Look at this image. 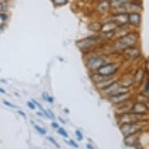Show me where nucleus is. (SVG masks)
Returning <instances> with one entry per match:
<instances>
[{"instance_id":"1","label":"nucleus","mask_w":149,"mask_h":149,"mask_svg":"<svg viewBox=\"0 0 149 149\" xmlns=\"http://www.w3.org/2000/svg\"><path fill=\"white\" fill-rule=\"evenodd\" d=\"M137 42V37L134 34H126L124 37H121L118 41L115 43V48L116 49H124L126 47L134 46Z\"/></svg>"},{"instance_id":"2","label":"nucleus","mask_w":149,"mask_h":149,"mask_svg":"<svg viewBox=\"0 0 149 149\" xmlns=\"http://www.w3.org/2000/svg\"><path fill=\"white\" fill-rule=\"evenodd\" d=\"M118 64L116 62H109L99 67L96 71L98 74L103 77H111L118 70Z\"/></svg>"},{"instance_id":"3","label":"nucleus","mask_w":149,"mask_h":149,"mask_svg":"<svg viewBox=\"0 0 149 149\" xmlns=\"http://www.w3.org/2000/svg\"><path fill=\"white\" fill-rule=\"evenodd\" d=\"M106 63V59L104 57H91L87 61V67L91 71H95Z\"/></svg>"},{"instance_id":"4","label":"nucleus","mask_w":149,"mask_h":149,"mask_svg":"<svg viewBox=\"0 0 149 149\" xmlns=\"http://www.w3.org/2000/svg\"><path fill=\"white\" fill-rule=\"evenodd\" d=\"M120 130L124 136L126 137L139 132V127L135 123H124L120 126Z\"/></svg>"},{"instance_id":"5","label":"nucleus","mask_w":149,"mask_h":149,"mask_svg":"<svg viewBox=\"0 0 149 149\" xmlns=\"http://www.w3.org/2000/svg\"><path fill=\"white\" fill-rule=\"evenodd\" d=\"M113 21L116 23V25L122 27L128 22V14L127 13H117L116 15L113 16Z\"/></svg>"},{"instance_id":"6","label":"nucleus","mask_w":149,"mask_h":149,"mask_svg":"<svg viewBox=\"0 0 149 149\" xmlns=\"http://www.w3.org/2000/svg\"><path fill=\"white\" fill-rule=\"evenodd\" d=\"M124 53L125 56L129 59H136L140 56V51L138 49L134 48V46L126 47L124 49Z\"/></svg>"},{"instance_id":"7","label":"nucleus","mask_w":149,"mask_h":149,"mask_svg":"<svg viewBox=\"0 0 149 149\" xmlns=\"http://www.w3.org/2000/svg\"><path fill=\"white\" fill-rule=\"evenodd\" d=\"M117 27H118V26L116 25V23H114L113 21H111V22H107V23H104L103 25H102V27H101L100 31L102 34L114 32V31H116V29Z\"/></svg>"},{"instance_id":"8","label":"nucleus","mask_w":149,"mask_h":149,"mask_svg":"<svg viewBox=\"0 0 149 149\" xmlns=\"http://www.w3.org/2000/svg\"><path fill=\"white\" fill-rule=\"evenodd\" d=\"M129 98V93H123V94H119V95H113L111 96L110 100L113 103L115 104H119V103L124 102Z\"/></svg>"},{"instance_id":"9","label":"nucleus","mask_w":149,"mask_h":149,"mask_svg":"<svg viewBox=\"0 0 149 149\" xmlns=\"http://www.w3.org/2000/svg\"><path fill=\"white\" fill-rule=\"evenodd\" d=\"M132 112L131 113H137V114H144V113H146L148 112V107H147L144 104L141 102L136 103L133 106V108H132Z\"/></svg>"},{"instance_id":"10","label":"nucleus","mask_w":149,"mask_h":149,"mask_svg":"<svg viewBox=\"0 0 149 149\" xmlns=\"http://www.w3.org/2000/svg\"><path fill=\"white\" fill-rule=\"evenodd\" d=\"M138 137H139V134H138V132H137V133H134V134H132L130 135H129V136H126L124 139V142H125V144L126 145H128V146H134L135 145L137 141V140H138Z\"/></svg>"},{"instance_id":"11","label":"nucleus","mask_w":149,"mask_h":149,"mask_svg":"<svg viewBox=\"0 0 149 149\" xmlns=\"http://www.w3.org/2000/svg\"><path fill=\"white\" fill-rule=\"evenodd\" d=\"M141 15L138 13H132L128 14V21L134 26H138L141 23Z\"/></svg>"},{"instance_id":"12","label":"nucleus","mask_w":149,"mask_h":149,"mask_svg":"<svg viewBox=\"0 0 149 149\" xmlns=\"http://www.w3.org/2000/svg\"><path fill=\"white\" fill-rule=\"evenodd\" d=\"M110 7V3L107 0H103L98 5V10L102 13H105Z\"/></svg>"},{"instance_id":"13","label":"nucleus","mask_w":149,"mask_h":149,"mask_svg":"<svg viewBox=\"0 0 149 149\" xmlns=\"http://www.w3.org/2000/svg\"><path fill=\"white\" fill-rule=\"evenodd\" d=\"M96 39L97 38L95 37H94V38H87L80 41V42H78V45H81V48H87V47L91 45L93 43H95Z\"/></svg>"},{"instance_id":"14","label":"nucleus","mask_w":149,"mask_h":149,"mask_svg":"<svg viewBox=\"0 0 149 149\" xmlns=\"http://www.w3.org/2000/svg\"><path fill=\"white\" fill-rule=\"evenodd\" d=\"M127 3H129V0H112L110 3V6L118 9L119 7H120Z\"/></svg>"},{"instance_id":"15","label":"nucleus","mask_w":149,"mask_h":149,"mask_svg":"<svg viewBox=\"0 0 149 149\" xmlns=\"http://www.w3.org/2000/svg\"><path fill=\"white\" fill-rule=\"evenodd\" d=\"M101 27H102V24L99 23H91L89 25L88 28L91 31H95V32H98L101 31Z\"/></svg>"},{"instance_id":"16","label":"nucleus","mask_w":149,"mask_h":149,"mask_svg":"<svg viewBox=\"0 0 149 149\" xmlns=\"http://www.w3.org/2000/svg\"><path fill=\"white\" fill-rule=\"evenodd\" d=\"M144 77V72L142 69H139L137 70L136 75H135V82L141 83V82L142 79Z\"/></svg>"},{"instance_id":"17","label":"nucleus","mask_w":149,"mask_h":149,"mask_svg":"<svg viewBox=\"0 0 149 149\" xmlns=\"http://www.w3.org/2000/svg\"><path fill=\"white\" fill-rule=\"evenodd\" d=\"M34 128H35V130H36L38 133H40V134H42V135H45V134H46V130H45V129L41 128V126H38V125H35V124H34Z\"/></svg>"},{"instance_id":"18","label":"nucleus","mask_w":149,"mask_h":149,"mask_svg":"<svg viewBox=\"0 0 149 149\" xmlns=\"http://www.w3.org/2000/svg\"><path fill=\"white\" fill-rule=\"evenodd\" d=\"M58 134H59L60 135H62V136L64 137H69V135H68V134H67V131L65 130L63 128H62V127L58 129Z\"/></svg>"},{"instance_id":"19","label":"nucleus","mask_w":149,"mask_h":149,"mask_svg":"<svg viewBox=\"0 0 149 149\" xmlns=\"http://www.w3.org/2000/svg\"><path fill=\"white\" fill-rule=\"evenodd\" d=\"M68 0H53V3L56 5H65L67 3Z\"/></svg>"},{"instance_id":"20","label":"nucleus","mask_w":149,"mask_h":149,"mask_svg":"<svg viewBox=\"0 0 149 149\" xmlns=\"http://www.w3.org/2000/svg\"><path fill=\"white\" fill-rule=\"evenodd\" d=\"M47 139L49 140V141L51 142L52 144H54L55 146H56L57 148H60V145H59V144H58V143H57V142L56 141H55V139L53 138V137H47Z\"/></svg>"},{"instance_id":"21","label":"nucleus","mask_w":149,"mask_h":149,"mask_svg":"<svg viewBox=\"0 0 149 149\" xmlns=\"http://www.w3.org/2000/svg\"><path fill=\"white\" fill-rule=\"evenodd\" d=\"M0 19L3 22H5V21L8 20V16L5 13H3V12H1L0 13Z\"/></svg>"},{"instance_id":"22","label":"nucleus","mask_w":149,"mask_h":149,"mask_svg":"<svg viewBox=\"0 0 149 149\" xmlns=\"http://www.w3.org/2000/svg\"><path fill=\"white\" fill-rule=\"evenodd\" d=\"M3 104L5 105V106H8V107H10V108H17V106H14L13 104L10 103V102H7V101H3Z\"/></svg>"},{"instance_id":"23","label":"nucleus","mask_w":149,"mask_h":149,"mask_svg":"<svg viewBox=\"0 0 149 149\" xmlns=\"http://www.w3.org/2000/svg\"><path fill=\"white\" fill-rule=\"evenodd\" d=\"M27 106H28V108L32 109V110L35 109V108H36V106H35V105L34 104L33 102H27Z\"/></svg>"},{"instance_id":"24","label":"nucleus","mask_w":149,"mask_h":149,"mask_svg":"<svg viewBox=\"0 0 149 149\" xmlns=\"http://www.w3.org/2000/svg\"><path fill=\"white\" fill-rule=\"evenodd\" d=\"M67 144H69V145H71V146L74 147V148H78V145L77 144V143L73 141V140H70L69 141H66Z\"/></svg>"},{"instance_id":"25","label":"nucleus","mask_w":149,"mask_h":149,"mask_svg":"<svg viewBox=\"0 0 149 149\" xmlns=\"http://www.w3.org/2000/svg\"><path fill=\"white\" fill-rule=\"evenodd\" d=\"M75 134H76V135H77V137H78V139H79L80 141H82L83 135H82V134H81V132H80V131L76 130L75 131Z\"/></svg>"},{"instance_id":"26","label":"nucleus","mask_w":149,"mask_h":149,"mask_svg":"<svg viewBox=\"0 0 149 149\" xmlns=\"http://www.w3.org/2000/svg\"><path fill=\"white\" fill-rule=\"evenodd\" d=\"M48 113H49V116H50V119H55V115H54V113H52L50 109H48Z\"/></svg>"},{"instance_id":"27","label":"nucleus","mask_w":149,"mask_h":149,"mask_svg":"<svg viewBox=\"0 0 149 149\" xmlns=\"http://www.w3.org/2000/svg\"><path fill=\"white\" fill-rule=\"evenodd\" d=\"M47 102L49 103H53V102H54V99H53V98L51 97V96H48V98H47Z\"/></svg>"},{"instance_id":"28","label":"nucleus","mask_w":149,"mask_h":149,"mask_svg":"<svg viewBox=\"0 0 149 149\" xmlns=\"http://www.w3.org/2000/svg\"><path fill=\"white\" fill-rule=\"evenodd\" d=\"M144 91H145V92H148L149 91V80H148V82H147L146 85L144 87Z\"/></svg>"},{"instance_id":"29","label":"nucleus","mask_w":149,"mask_h":149,"mask_svg":"<svg viewBox=\"0 0 149 149\" xmlns=\"http://www.w3.org/2000/svg\"><path fill=\"white\" fill-rule=\"evenodd\" d=\"M51 126H52L53 128H56V129H59V124H57V123H55V122H53V123L51 124Z\"/></svg>"},{"instance_id":"30","label":"nucleus","mask_w":149,"mask_h":149,"mask_svg":"<svg viewBox=\"0 0 149 149\" xmlns=\"http://www.w3.org/2000/svg\"><path fill=\"white\" fill-rule=\"evenodd\" d=\"M17 113H19V114H20V115H21V116H23V117H24V118H27V116H26V114L24 113H23V111H21V110H18V112H17Z\"/></svg>"},{"instance_id":"31","label":"nucleus","mask_w":149,"mask_h":149,"mask_svg":"<svg viewBox=\"0 0 149 149\" xmlns=\"http://www.w3.org/2000/svg\"><path fill=\"white\" fill-rule=\"evenodd\" d=\"M48 96H49V95H47L46 93H43V94H42V98H44V100L47 101V98H48Z\"/></svg>"},{"instance_id":"32","label":"nucleus","mask_w":149,"mask_h":149,"mask_svg":"<svg viewBox=\"0 0 149 149\" xmlns=\"http://www.w3.org/2000/svg\"><path fill=\"white\" fill-rule=\"evenodd\" d=\"M86 147H87V149H95V148H94V147H93L92 145H91V144H86Z\"/></svg>"},{"instance_id":"33","label":"nucleus","mask_w":149,"mask_h":149,"mask_svg":"<svg viewBox=\"0 0 149 149\" xmlns=\"http://www.w3.org/2000/svg\"><path fill=\"white\" fill-rule=\"evenodd\" d=\"M0 93H2V94H5V91L4 89H3L2 87H0Z\"/></svg>"},{"instance_id":"34","label":"nucleus","mask_w":149,"mask_h":149,"mask_svg":"<svg viewBox=\"0 0 149 149\" xmlns=\"http://www.w3.org/2000/svg\"><path fill=\"white\" fill-rule=\"evenodd\" d=\"M59 120L61 122V123H62V124H65V121L63 120V119H62L60 118V117H59Z\"/></svg>"},{"instance_id":"35","label":"nucleus","mask_w":149,"mask_h":149,"mask_svg":"<svg viewBox=\"0 0 149 149\" xmlns=\"http://www.w3.org/2000/svg\"><path fill=\"white\" fill-rule=\"evenodd\" d=\"M64 111H65V112H66V113H69V111L68 110V109H67V108H65Z\"/></svg>"}]
</instances>
